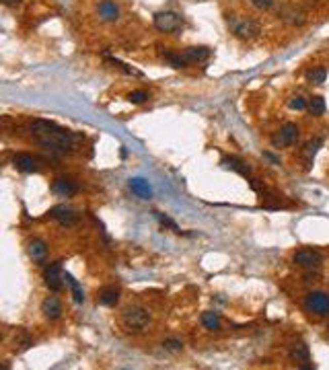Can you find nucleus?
I'll use <instances>...</instances> for the list:
<instances>
[{"label": "nucleus", "instance_id": "nucleus-35", "mask_svg": "<svg viewBox=\"0 0 329 370\" xmlns=\"http://www.w3.org/2000/svg\"><path fill=\"white\" fill-rule=\"evenodd\" d=\"M3 3H5L7 7H17V5L21 3V0H3Z\"/></svg>", "mask_w": 329, "mask_h": 370}, {"label": "nucleus", "instance_id": "nucleus-8", "mask_svg": "<svg viewBox=\"0 0 329 370\" xmlns=\"http://www.w3.org/2000/svg\"><path fill=\"white\" fill-rule=\"evenodd\" d=\"M294 263L301 267H307V269H313V267L321 265V255L313 249H301L294 253Z\"/></svg>", "mask_w": 329, "mask_h": 370}, {"label": "nucleus", "instance_id": "nucleus-1", "mask_svg": "<svg viewBox=\"0 0 329 370\" xmlns=\"http://www.w3.org/2000/svg\"><path fill=\"white\" fill-rule=\"evenodd\" d=\"M29 130L31 134L37 138V142L41 146H45L48 150H54V152H70L72 150V134L64 128H60L58 123L54 121H48V119H33L29 123Z\"/></svg>", "mask_w": 329, "mask_h": 370}, {"label": "nucleus", "instance_id": "nucleus-2", "mask_svg": "<svg viewBox=\"0 0 329 370\" xmlns=\"http://www.w3.org/2000/svg\"><path fill=\"white\" fill-rule=\"evenodd\" d=\"M228 23H230L232 33L237 37H241V39H253V37L259 35V25L253 19H247V17H230Z\"/></svg>", "mask_w": 329, "mask_h": 370}, {"label": "nucleus", "instance_id": "nucleus-34", "mask_svg": "<svg viewBox=\"0 0 329 370\" xmlns=\"http://www.w3.org/2000/svg\"><path fill=\"white\" fill-rule=\"evenodd\" d=\"M263 159H267V161L274 163V165H280V159H278V157H274L272 152H263Z\"/></svg>", "mask_w": 329, "mask_h": 370}, {"label": "nucleus", "instance_id": "nucleus-21", "mask_svg": "<svg viewBox=\"0 0 329 370\" xmlns=\"http://www.w3.org/2000/svg\"><path fill=\"white\" fill-rule=\"evenodd\" d=\"M64 280H66V284H68V286H70V290H72V298H74V302H76V304H82V302H84V292H82L80 284L74 280V278H72L70 273H64Z\"/></svg>", "mask_w": 329, "mask_h": 370}, {"label": "nucleus", "instance_id": "nucleus-12", "mask_svg": "<svg viewBox=\"0 0 329 370\" xmlns=\"http://www.w3.org/2000/svg\"><path fill=\"white\" fill-rule=\"evenodd\" d=\"M130 190H132L138 198H142V200H151V198H153V188H151V185H148V181L142 179V177L130 179Z\"/></svg>", "mask_w": 329, "mask_h": 370}, {"label": "nucleus", "instance_id": "nucleus-27", "mask_svg": "<svg viewBox=\"0 0 329 370\" xmlns=\"http://www.w3.org/2000/svg\"><path fill=\"white\" fill-rule=\"evenodd\" d=\"M307 78H309L311 82H315V84H321V82H325V78H327V70H325V68L309 70V72H307Z\"/></svg>", "mask_w": 329, "mask_h": 370}, {"label": "nucleus", "instance_id": "nucleus-5", "mask_svg": "<svg viewBox=\"0 0 329 370\" xmlns=\"http://www.w3.org/2000/svg\"><path fill=\"white\" fill-rule=\"evenodd\" d=\"M43 282L50 290L58 292L62 288V282H64V273H62V261H54L50 263L45 269H43Z\"/></svg>", "mask_w": 329, "mask_h": 370}, {"label": "nucleus", "instance_id": "nucleus-17", "mask_svg": "<svg viewBox=\"0 0 329 370\" xmlns=\"http://www.w3.org/2000/svg\"><path fill=\"white\" fill-rule=\"evenodd\" d=\"M99 302L103 306H115L119 302V290L113 288V286H105L101 292H99Z\"/></svg>", "mask_w": 329, "mask_h": 370}, {"label": "nucleus", "instance_id": "nucleus-28", "mask_svg": "<svg viewBox=\"0 0 329 370\" xmlns=\"http://www.w3.org/2000/svg\"><path fill=\"white\" fill-rule=\"evenodd\" d=\"M163 348H165L167 352L177 354V352H181V350H183V342H181V339H165Z\"/></svg>", "mask_w": 329, "mask_h": 370}, {"label": "nucleus", "instance_id": "nucleus-23", "mask_svg": "<svg viewBox=\"0 0 329 370\" xmlns=\"http://www.w3.org/2000/svg\"><path fill=\"white\" fill-rule=\"evenodd\" d=\"M282 17H284L290 25H303V23H305V15L298 11V9H286V11L282 13Z\"/></svg>", "mask_w": 329, "mask_h": 370}, {"label": "nucleus", "instance_id": "nucleus-29", "mask_svg": "<svg viewBox=\"0 0 329 370\" xmlns=\"http://www.w3.org/2000/svg\"><path fill=\"white\" fill-rule=\"evenodd\" d=\"M105 58H109V56L105 54ZM109 62H111V64H113V66H119V68H122V70H124L126 74H134V76H142V72H140V70H136V68H130L128 64H124V62H119V60H115V58H109Z\"/></svg>", "mask_w": 329, "mask_h": 370}, {"label": "nucleus", "instance_id": "nucleus-16", "mask_svg": "<svg viewBox=\"0 0 329 370\" xmlns=\"http://www.w3.org/2000/svg\"><path fill=\"white\" fill-rule=\"evenodd\" d=\"M290 358H292L294 362H301V364L309 362V360H311V350H309V346L303 344V342L294 344V346L290 348Z\"/></svg>", "mask_w": 329, "mask_h": 370}, {"label": "nucleus", "instance_id": "nucleus-10", "mask_svg": "<svg viewBox=\"0 0 329 370\" xmlns=\"http://www.w3.org/2000/svg\"><path fill=\"white\" fill-rule=\"evenodd\" d=\"M52 190L58 194V196H62V198H70V196H74L76 194V183L74 181H70V179H64V177H58L56 181H54V185H52Z\"/></svg>", "mask_w": 329, "mask_h": 370}, {"label": "nucleus", "instance_id": "nucleus-11", "mask_svg": "<svg viewBox=\"0 0 329 370\" xmlns=\"http://www.w3.org/2000/svg\"><path fill=\"white\" fill-rule=\"evenodd\" d=\"M50 214H52V218H56L62 226H72L76 222V214L72 210H68L66 206H56Z\"/></svg>", "mask_w": 329, "mask_h": 370}, {"label": "nucleus", "instance_id": "nucleus-15", "mask_svg": "<svg viewBox=\"0 0 329 370\" xmlns=\"http://www.w3.org/2000/svg\"><path fill=\"white\" fill-rule=\"evenodd\" d=\"M187 64H196V62H204L208 56H210V48H204V45H198V48H187L181 52Z\"/></svg>", "mask_w": 329, "mask_h": 370}, {"label": "nucleus", "instance_id": "nucleus-32", "mask_svg": "<svg viewBox=\"0 0 329 370\" xmlns=\"http://www.w3.org/2000/svg\"><path fill=\"white\" fill-rule=\"evenodd\" d=\"M288 105L292 107V109H296V111H303V109H307L309 105H307V101L303 99V97H292L290 101H288Z\"/></svg>", "mask_w": 329, "mask_h": 370}, {"label": "nucleus", "instance_id": "nucleus-33", "mask_svg": "<svg viewBox=\"0 0 329 370\" xmlns=\"http://www.w3.org/2000/svg\"><path fill=\"white\" fill-rule=\"evenodd\" d=\"M251 5L255 9H259V11H267V9L274 5V0H251Z\"/></svg>", "mask_w": 329, "mask_h": 370}, {"label": "nucleus", "instance_id": "nucleus-6", "mask_svg": "<svg viewBox=\"0 0 329 370\" xmlns=\"http://www.w3.org/2000/svg\"><path fill=\"white\" fill-rule=\"evenodd\" d=\"M305 308L317 315H329V294L325 292H311L305 298Z\"/></svg>", "mask_w": 329, "mask_h": 370}, {"label": "nucleus", "instance_id": "nucleus-9", "mask_svg": "<svg viewBox=\"0 0 329 370\" xmlns=\"http://www.w3.org/2000/svg\"><path fill=\"white\" fill-rule=\"evenodd\" d=\"M13 163H15V167H17L19 171H23V173H35V171H39V159L33 157V154H27V152L15 154Z\"/></svg>", "mask_w": 329, "mask_h": 370}, {"label": "nucleus", "instance_id": "nucleus-20", "mask_svg": "<svg viewBox=\"0 0 329 370\" xmlns=\"http://www.w3.org/2000/svg\"><path fill=\"white\" fill-rule=\"evenodd\" d=\"M202 325H204L206 329H210V331H218V329H220V325H222V321H220L218 313L206 311V313L202 315Z\"/></svg>", "mask_w": 329, "mask_h": 370}, {"label": "nucleus", "instance_id": "nucleus-30", "mask_svg": "<svg viewBox=\"0 0 329 370\" xmlns=\"http://www.w3.org/2000/svg\"><path fill=\"white\" fill-rule=\"evenodd\" d=\"M17 344H19V350H27V348L33 346L31 337H29L25 331H19V335H17Z\"/></svg>", "mask_w": 329, "mask_h": 370}, {"label": "nucleus", "instance_id": "nucleus-14", "mask_svg": "<svg viewBox=\"0 0 329 370\" xmlns=\"http://www.w3.org/2000/svg\"><path fill=\"white\" fill-rule=\"evenodd\" d=\"M97 11H99V17L103 21H117L119 19V7L113 3V0H101Z\"/></svg>", "mask_w": 329, "mask_h": 370}, {"label": "nucleus", "instance_id": "nucleus-26", "mask_svg": "<svg viewBox=\"0 0 329 370\" xmlns=\"http://www.w3.org/2000/svg\"><path fill=\"white\" fill-rule=\"evenodd\" d=\"M153 214H155V218L161 222V226H165V228H171L173 233H181V230H179V226L175 224V220H171L167 214H161V212H153Z\"/></svg>", "mask_w": 329, "mask_h": 370}, {"label": "nucleus", "instance_id": "nucleus-19", "mask_svg": "<svg viewBox=\"0 0 329 370\" xmlns=\"http://www.w3.org/2000/svg\"><path fill=\"white\" fill-rule=\"evenodd\" d=\"M27 251H29V255H31V259L41 261L45 257V253H48V247H45V243L41 239H33L31 243H29V249Z\"/></svg>", "mask_w": 329, "mask_h": 370}, {"label": "nucleus", "instance_id": "nucleus-22", "mask_svg": "<svg viewBox=\"0 0 329 370\" xmlns=\"http://www.w3.org/2000/svg\"><path fill=\"white\" fill-rule=\"evenodd\" d=\"M163 58L169 62V64H171L173 68H185V66H187V62H185L183 54H171V52H163Z\"/></svg>", "mask_w": 329, "mask_h": 370}, {"label": "nucleus", "instance_id": "nucleus-3", "mask_svg": "<svg viewBox=\"0 0 329 370\" xmlns=\"http://www.w3.org/2000/svg\"><path fill=\"white\" fill-rule=\"evenodd\" d=\"M148 321H151V315H148V311H144V308L140 306H134V308H128V311L124 313V327L128 331H142Z\"/></svg>", "mask_w": 329, "mask_h": 370}, {"label": "nucleus", "instance_id": "nucleus-13", "mask_svg": "<svg viewBox=\"0 0 329 370\" xmlns=\"http://www.w3.org/2000/svg\"><path fill=\"white\" fill-rule=\"evenodd\" d=\"M41 313H43V317H45V319L56 321L60 315H62V306H60L58 298H54V296L45 298V300H43V304H41Z\"/></svg>", "mask_w": 329, "mask_h": 370}, {"label": "nucleus", "instance_id": "nucleus-31", "mask_svg": "<svg viewBox=\"0 0 329 370\" xmlns=\"http://www.w3.org/2000/svg\"><path fill=\"white\" fill-rule=\"evenodd\" d=\"M148 99V92L146 90H132L128 95V101L130 103H144Z\"/></svg>", "mask_w": 329, "mask_h": 370}, {"label": "nucleus", "instance_id": "nucleus-7", "mask_svg": "<svg viewBox=\"0 0 329 370\" xmlns=\"http://www.w3.org/2000/svg\"><path fill=\"white\" fill-rule=\"evenodd\" d=\"M298 140V128L296 123H284L282 130L272 138V144L274 146H290Z\"/></svg>", "mask_w": 329, "mask_h": 370}, {"label": "nucleus", "instance_id": "nucleus-18", "mask_svg": "<svg viewBox=\"0 0 329 370\" xmlns=\"http://www.w3.org/2000/svg\"><path fill=\"white\" fill-rule=\"evenodd\" d=\"M222 167H224V169H232V171L241 173V175H245V177L251 173V167H249L247 163H243L241 159H234V157H226V159H222Z\"/></svg>", "mask_w": 329, "mask_h": 370}, {"label": "nucleus", "instance_id": "nucleus-24", "mask_svg": "<svg viewBox=\"0 0 329 370\" xmlns=\"http://www.w3.org/2000/svg\"><path fill=\"white\" fill-rule=\"evenodd\" d=\"M323 146V140L321 138H313V140H309L307 142V146H305V157H307V163H311L313 159H315V154H317V150Z\"/></svg>", "mask_w": 329, "mask_h": 370}, {"label": "nucleus", "instance_id": "nucleus-25", "mask_svg": "<svg viewBox=\"0 0 329 370\" xmlns=\"http://www.w3.org/2000/svg\"><path fill=\"white\" fill-rule=\"evenodd\" d=\"M309 111H311V115H315V117L323 115V113H325V99H323V97H313V99L309 101Z\"/></svg>", "mask_w": 329, "mask_h": 370}, {"label": "nucleus", "instance_id": "nucleus-4", "mask_svg": "<svg viewBox=\"0 0 329 370\" xmlns=\"http://www.w3.org/2000/svg\"><path fill=\"white\" fill-rule=\"evenodd\" d=\"M181 25H183V19L179 17L177 13L163 11V13H157L155 15V27L159 31H165V33H173V31L181 29Z\"/></svg>", "mask_w": 329, "mask_h": 370}]
</instances>
